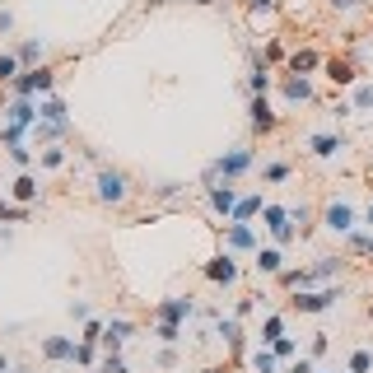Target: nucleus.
I'll return each instance as SVG.
<instances>
[{
    "label": "nucleus",
    "instance_id": "obj_30",
    "mask_svg": "<svg viewBox=\"0 0 373 373\" xmlns=\"http://www.w3.org/2000/svg\"><path fill=\"white\" fill-rule=\"evenodd\" d=\"M23 219H28V205H14L0 196V224H23Z\"/></svg>",
    "mask_w": 373,
    "mask_h": 373
},
{
    "label": "nucleus",
    "instance_id": "obj_28",
    "mask_svg": "<svg viewBox=\"0 0 373 373\" xmlns=\"http://www.w3.org/2000/svg\"><path fill=\"white\" fill-rule=\"evenodd\" d=\"M19 70H23L19 52H0V84H14V79H19Z\"/></svg>",
    "mask_w": 373,
    "mask_h": 373
},
{
    "label": "nucleus",
    "instance_id": "obj_13",
    "mask_svg": "<svg viewBox=\"0 0 373 373\" xmlns=\"http://www.w3.org/2000/svg\"><path fill=\"white\" fill-rule=\"evenodd\" d=\"M131 331H136V322H126V317H108V322H103V350L122 355V345L131 340Z\"/></svg>",
    "mask_w": 373,
    "mask_h": 373
},
{
    "label": "nucleus",
    "instance_id": "obj_15",
    "mask_svg": "<svg viewBox=\"0 0 373 373\" xmlns=\"http://www.w3.org/2000/svg\"><path fill=\"white\" fill-rule=\"evenodd\" d=\"M205 280L210 285H234L238 280V261H234V252H219V257H210L205 261Z\"/></svg>",
    "mask_w": 373,
    "mask_h": 373
},
{
    "label": "nucleus",
    "instance_id": "obj_44",
    "mask_svg": "<svg viewBox=\"0 0 373 373\" xmlns=\"http://www.w3.org/2000/svg\"><path fill=\"white\" fill-rule=\"evenodd\" d=\"M70 317H75V322H89V304H84V299H75V304H70Z\"/></svg>",
    "mask_w": 373,
    "mask_h": 373
},
{
    "label": "nucleus",
    "instance_id": "obj_47",
    "mask_svg": "<svg viewBox=\"0 0 373 373\" xmlns=\"http://www.w3.org/2000/svg\"><path fill=\"white\" fill-rule=\"evenodd\" d=\"M98 360V345H84V340H79V360L75 364H93Z\"/></svg>",
    "mask_w": 373,
    "mask_h": 373
},
{
    "label": "nucleus",
    "instance_id": "obj_23",
    "mask_svg": "<svg viewBox=\"0 0 373 373\" xmlns=\"http://www.w3.org/2000/svg\"><path fill=\"white\" fill-rule=\"evenodd\" d=\"M266 210V201H261V192H252V196H238V205H234V219H243V224H252V219Z\"/></svg>",
    "mask_w": 373,
    "mask_h": 373
},
{
    "label": "nucleus",
    "instance_id": "obj_14",
    "mask_svg": "<svg viewBox=\"0 0 373 373\" xmlns=\"http://www.w3.org/2000/svg\"><path fill=\"white\" fill-rule=\"evenodd\" d=\"M280 98L289 103V108H299V103H313V79H308V75H294V70H289V75L280 79Z\"/></svg>",
    "mask_w": 373,
    "mask_h": 373
},
{
    "label": "nucleus",
    "instance_id": "obj_22",
    "mask_svg": "<svg viewBox=\"0 0 373 373\" xmlns=\"http://www.w3.org/2000/svg\"><path fill=\"white\" fill-rule=\"evenodd\" d=\"M10 192H14V201H19V205H33V201H38V178H33L28 168H23L19 178H14V187H10Z\"/></svg>",
    "mask_w": 373,
    "mask_h": 373
},
{
    "label": "nucleus",
    "instance_id": "obj_41",
    "mask_svg": "<svg viewBox=\"0 0 373 373\" xmlns=\"http://www.w3.org/2000/svg\"><path fill=\"white\" fill-rule=\"evenodd\" d=\"M10 159L19 163V168H28V163H33V149H28V140H23V145H10Z\"/></svg>",
    "mask_w": 373,
    "mask_h": 373
},
{
    "label": "nucleus",
    "instance_id": "obj_20",
    "mask_svg": "<svg viewBox=\"0 0 373 373\" xmlns=\"http://www.w3.org/2000/svg\"><path fill=\"white\" fill-rule=\"evenodd\" d=\"M215 336L224 340L229 350H243V317H219V327H215Z\"/></svg>",
    "mask_w": 373,
    "mask_h": 373
},
{
    "label": "nucleus",
    "instance_id": "obj_4",
    "mask_svg": "<svg viewBox=\"0 0 373 373\" xmlns=\"http://www.w3.org/2000/svg\"><path fill=\"white\" fill-rule=\"evenodd\" d=\"M93 192H98L103 205H122L126 196H131V182H126V173H117V168H98V178H93Z\"/></svg>",
    "mask_w": 373,
    "mask_h": 373
},
{
    "label": "nucleus",
    "instance_id": "obj_3",
    "mask_svg": "<svg viewBox=\"0 0 373 373\" xmlns=\"http://www.w3.org/2000/svg\"><path fill=\"white\" fill-rule=\"evenodd\" d=\"M340 304V285H322V289H294L289 308L294 313H327V308Z\"/></svg>",
    "mask_w": 373,
    "mask_h": 373
},
{
    "label": "nucleus",
    "instance_id": "obj_49",
    "mask_svg": "<svg viewBox=\"0 0 373 373\" xmlns=\"http://www.w3.org/2000/svg\"><path fill=\"white\" fill-rule=\"evenodd\" d=\"M178 192H182L178 182H163V187H154V196H163V201H168V196H178Z\"/></svg>",
    "mask_w": 373,
    "mask_h": 373
},
{
    "label": "nucleus",
    "instance_id": "obj_42",
    "mask_svg": "<svg viewBox=\"0 0 373 373\" xmlns=\"http://www.w3.org/2000/svg\"><path fill=\"white\" fill-rule=\"evenodd\" d=\"M98 369H103V373H126V360H122V355H108Z\"/></svg>",
    "mask_w": 373,
    "mask_h": 373
},
{
    "label": "nucleus",
    "instance_id": "obj_19",
    "mask_svg": "<svg viewBox=\"0 0 373 373\" xmlns=\"http://www.w3.org/2000/svg\"><path fill=\"white\" fill-rule=\"evenodd\" d=\"M252 257H257V271L261 275H280L285 271V248H280V243H275V248H257Z\"/></svg>",
    "mask_w": 373,
    "mask_h": 373
},
{
    "label": "nucleus",
    "instance_id": "obj_29",
    "mask_svg": "<svg viewBox=\"0 0 373 373\" xmlns=\"http://www.w3.org/2000/svg\"><path fill=\"white\" fill-rule=\"evenodd\" d=\"M252 369H257V373H280V360H275V350H271V345L252 350Z\"/></svg>",
    "mask_w": 373,
    "mask_h": 373
},
{
    "label": "nucleus",
    "instance_id": "obj_21",
    "mask_svg": "<svg viewBox=\"0 0 373 373\" xmlns=\"http://www.w3.org/2000/svg\"><path fill=\"white\" fill-rule=\"evenodd\" d=\"M275 280H280L285 289L294 294V289H313V280H317V275H313V266H304V271H294V266H285V271L275 275Z\"/></svg>",
    "mask_w": 373,
    "mask_h": 373
},
{
    "label": "nucleus",
    "instance_id": "obj_2",
    "mask_svg": "<svg viewBox=\"0 0 373 373\" xmlns=\"http://www.w3.org/2000/svg\"><path fill=\"white\" fill-rule=\"evenodd\" d=\"M10 89H14V98H47V93L57 89V70L52 66H28V70H19V79H14Z\"/></svg>",
    "mask_w": 373,
    "mask_h": 373
},
{
    "label": "nucleus",
    "instance_id": "obj_27",
    "mask_svg": "<svg viewBox=\"0 0 373 373\" xmlns=\"http://www.w3.org/2000/svg\"><path fill=\"white\" fill-rule=\"evenodd\" d=\"M42 57H47V42H42V38H28V42L19 47V61H23V66H42Z\"/></svg>",
    "mask_w": 373,
    "mask_h": 373
},
{
    "label": "nucleus",
    "instance_id": "obj_39",
    "mask_svg": "<svg viewBox=\"0 0 373 373\" xmlns=\"http://www.w3.org/2000/svg\"><path fill=\"white\" fill-rule=\"evenodd\" d=\"M373 369V350H355L350 355V373H369Z\"/></svg>",
    "mask_w": 373,
    "mask_h": 373
},
{
    "label": "nucleus",
    "instance_id": "obj_36",
    "mask_svg": "<svg viewBox=\"0 0 373 373\" xmlns=\"http://www.w3.org/2000/svg\"><path fill=\"white\" fill-rule=\"evenodd\" d=\"M271 350H275V360H294V355H299V345H294L289 336H275V340H271Z\"/></svg>",
    "mask_w": 373,
    "mask_h": 373
},
{
    "label": "nucleus",
    "instance_id": "obj_5",
    "mask_svg": "<svg viewBox=\"0 0 373 373\" xmlns=\"http://www.w3.org/2000/svg\"><path fill=\"white\" fill-rule=\"evenodd\" d=\"M261 224H266V234H271L280 248H289V243H294V234H299L285 205H266V210H261Z\"/></svg>",
    "mask_w": 373,
    "mask_h": 373
},
{
    "label": "nucleus",
    "instance_id": "obj_24",
    "mask_svg": "<svg viewBox=\"0 0 373 373\" xmlns=\"http://www.w3.org/2000/svg\"><path fill=\"white\" fill-rule=\"evenodd\" d=\"M289 70H294V75H313V70H322V57H317L313 47H304V52H289Z\"/></svg>",
    "mask_w": 373,
    "mask_h": 373
},
{
    "label": "nucleus",
    "instance_id": "obj_37",
    "mask_svg": "<svg viewBox=\"0 0 373 373\" xmlns=\"http://www.w3.org/2000/svg\"><path fill=\"white\" fill-rule=\"evenodd\" d=\"M289 219H294V229H299V238L308 234V229H313V215H308L304 205H289Z\"/></svg>",
    "mask_w": 373,
    "mask_h": 373
},
{
    "label": "nucleus",
    "instance_id": "obj_1",
    "mask_svg": "<svg viewBox=\"0 0 373 373\" xmlns=\"http://www.w3.org/2000/svg\"><path fill=\"white\" fill-rule=\"evenodd\" d=\"M252 163H257V154H252L248 145H238V149H224V154H219L215 163H205L201 182H205V187H215V182H238L243 173H252Z\"/></svg>",
    "mask_w": 373,
    "mask_h": 373
},
{
    "label": "nucleus",
    "instance_id": "obj_12",
    "mask_svg": "<svg viewBox=\"0 0 373 373\" xmlns=\"http://www.w3.org/2000/svg\"><path fill=\"white\" fill-rule=\"evenodd\" d=\"M192 313H196V304H192L187 294H168V299H159V308H154L159 322H178V327H182Z\"/></svg>",
    "mask_w": 373,
    "mask_h": 373
},
{
    "label": "nucleus",
    "instance_id": "obj_34",
    "mask_svg": "<svg viewBox=\"0 0 373 373\" xmlns=\"http://www.w3.org/2000/svg\"><path fill=\"white\" fill-rule=\"evenodd\" d=\"M327 350H331V336L327 331H313V340H308V360H322Z\"/></svg>",
    "mask_w": 373,
    "mask_h": 373
},
{
    "label": "nucleus",
    "instance_id": "obj_43",
    "mask_svg": "<svg viewBox=\"0 0 373 373\" xmlns=\"http://www.w3.org/2000/svg\"><path fill=\"white\" fill-rule=\"evenodd\" d=\"M280 373H317V364H313V360H299V355H294V364H289V369H280Z\"/></svg>",
    "mask_w": 373,
    "mask_h": 373
},
{
    "label": "nucleus",
    "instance_id": "obj_45",
    "mask_svg": "<svg viewBox=\"0 0 373 373\" xmlns=\"http://www.w3.org/2000/svg\"><path fill=\"white\" fill-rule=\"evenodd\" d=\"M248 5H252V19H261V14L275 10V0H248Z\"/></svg>",
    "mask_w": 373,
    "mask_h": 373
},
{
    "label": "nucleus",
    "instance_id": "obj_8",
    "mask_svg": "<svg viewBox=\"0 0 373 373\" xmlns=\"http://www.w3.org/2000/svg\"><path fill=\"white\" fill-rule=\"evenodd\" d=\"M322 229H331V234H350L355 229V205L340 196V201H327V210H322Z\"/></svg>",
    "mask_w": 373,
    "mask_h": 373
},
{
    "label": "nucleus",
    "instance_id": "obj_9",
    "mask_svg": "<svg viewBox=\"0 0 373 373\" xmlns=\"http://www.w3.org/2000/svg\"><path fill=\"white\" fill-rule=\"evenodd\" d=\"M224 248L229 252H257L261 248V243H257V229L243 224V219H229V224H224Z\"/></svg>",
    "mask_w": 373,
    "mask_h": 373
},
{
    "label": "nucleus",
    "instance_id": "obj_48",
    "mask_svg": "<svg viewBox=\"0 0 373 373\" xmlns=\"http://www.w3.org/2000/svg\"><path fill=\"white\" fill-rule=\"evenodd\" d=\"M364 0H331V10H340V14H350V10H360Z\"/></svg>",
    "mask_w": 373,
    "mask_h": 373
},
{
    "label": "nucleus",
    "instance_id": "obj_17",
    "mask_svg": "<svg viewBox=\"0 0 373 373\" xmlns=\"http://www.w3.org/2000/svg\"><path fill=\"white\" fill-rule=\"evenodd\" d=\"M38 122H52V126H66V131H70V108L61 98H52V93H47V98L38 103Z\"/></svg>",
    "mask_w": 373,
    "mask_h": 373
},
{
    "label": "nucleus",
    "instance_id": "obj_33",
    "mask_svg": "<svg viewBox=\"0 0 373 373\" xmlns=\"http://www.w3.org/2000/svg\"><path fill=\"white\" fill-rule=\"evenodd\" d=\"M336 271H340V257H317L313 261V275H317V280H331Z\"/></svg>",
    "mask_w": 373,
    "mask_h": 373
},
{
    "label": "nucleus",
    "instance_id": "obj_7",
    "mask_svg": "<svg viewBox=\"0 0 373 373\" xmlns=\"http://www.w3.org/2000/svg\"><path fill=\"white\" fill-rule=\"evenodd\" d=\"M205 205H210V210H215L219 219H234L238 187H234V182H215V187H205Z\"/></svg>",
    "mask_w": 373,
    "mask_h": 373
},
{
    "label": "nucleus",
    "instance_id": "obj_53",
    "mask_svg": "<svg viewBox=\"0 0 373 373\" xmlns=\"http://www.w3.org/2000/svg\"><path fill=\"white\" fill-rule=\"evenodd\" d=\"M369 229H373V201H369Z\"/></svg>",
    "mask_w": 373,
    "mask_h": 373
},
{
    "label": "nucleus",
    "instance_id": "obj_6",
    "mask_svg": "<svg viewBox=\"0 0 373 373\" xmlns=\"http://www.w3.org/2000/svg\"><path fill=\"white\" fill-rule=\"evenodd\" d=\"M248 122H252V131H257V136H271L275 126H280V117L271 113L266 93H252V98H248Z\"/></svg>",
    "mask_w": 373,
    "mask_h": 373
},
{
    "label": "nucleus",
    "instance_id": "obj_11",
    "mask_svg": "<svg viewBox=\"0 0 373 373\" xmlns=\"http://www.w3.org/2000/svg\"><path fill=\"white\" fill-rule=\"evenodd\" d=\"M5 126H19V131H33V122H38V103L33 98H10L5 108Z\"/></svg>",
    "mask_w": 373,
    "mask_h": 373
},
{
    "label": "nucleus",
    "instance_id": "obj_38",
    "mask_svg": "<svg viewBox=\"0 0 373 373\" xmlns=\"http://www.w3.org/2000/svg\"><path fill=\"white\" fill-rule=\"evenodd\" d=\"M350 108H355V113H369V108H373V84H360V89H355Z\"/></svg>",
    "mask_w": 373,
    "mask_h": 373
},
{
    "label": "nucleus",
    "instance_id": "obj_46",
    "mask_svg": "<svg viewBox=\"0 0 373 373\" xmlns=\"http://www.w3.org/2000/svg\"><path fill=\"white\" fill-rule=\"evenodd\" d=\"M159 369H178V350H173V345H163V355H159Z\"/></svg>",
    "mask_w": 373,
    "mask_h": 373
},
{
    "label": "nucleus",
    "instance_id": "obj_10",
    "mask_svg": "<svg viewBox=\"0 0 373 373\" xmlns=\"http://www.w3.org/2000/svg\"><path fill=\"white\" fill-rule=\"evenodd\" d=\"M42 360L47 364H75L79 360V340L75 336H47L42 340Z\"/></svg>",
    "mask_w": 373,
    "mask_h": 373
},
{
    "label": "nucleus",
    "instance_id": "obj_32",
    "mask_svg": "<svg viewBox=\"0 0 373 373\" xmlns=\"http://www.w3.org/2000/svg\"><path fill=\"white\" fill-rule=\"evenodd\" d=\"M154 336L163 340V345H178V340H182V327H178V322H159V317H154Z\"/></svg>",
    "mask_w": 373,
    "mask_h": 373
},
{
    "label": "nucleus",
    "instance_id": "obj_31",
    "mask_svg": "<svg viewBox=\"0 0 373 373\" xmlns=\"http://www.w3.org/2000/svg\"><path fill=\"white\" fill-rule=\"evenodd\" d=\"M275 336H285V317L280 313H271L266 322H261V345H271Z\"/></svg>",
    "mask_w": 373,
    "mask_h": 373
},
{
    "label": "nucleus",
    "instance_id": "obj_26",
    "mask_svg": "<svg viewBox=\"0 0 373 373\" xmlns=\"http://www.w3.org/2000/svg\"><path fill=\"white\" fill-rule=\"evenodd\" d=\"M289 178H294V168H289L285 159H271V163L261 168V182H266V187H280V182H289Z\"/></svg>",
    "mask_w": 373,
    "mask_h": 373
},
{
    "label": "nucleus",
    "instance_id": "obj_16",
    "mask_svg": "<svg viewBox=\"0 0 373 373\" xmlns=\"http://www.w3.org/2000/svg\"><path fill=\"white\" fill-rule=\"evenodd\" d=\"M340 149H345V136H340V131H313V136H308V154L313 159H336Z\"/></svg>",
    "mask_w": 373,
    "mask_h": 373
},
{
    "label": "nucleus",
    "instance_id": "obj_52",
    "mask_svg": "<svg viewBox=\"0 0 373 373\" xmlns=\"http://www.w3.org/2000/svg\"><path fill=\"white\" fill-rule=\"evenodd\" d=\"M0 373H10V364H5V355H0Z\"/></svg>",
    "mask_w": 373,
    "mask_h": 373
},
{
    "label": "nucleus",
    "instance_id": "obj_40",
    "mask_svg": "<svg viewBox=\"0 0 373 373\" xmlns=\"http://www.w3.org/2000/svg\"><path fill=\"white\" fill-rule=\"evenodd\" d=\"M79 340H84V345H103V322H93V317H89V322H84V336H79Z\"/></svg>",
    "mask_w": 373,
    "mask_h": 373
},
{
    "label": "nucleus",
    "instance_id": "obj_54",
    "mask_svg": "<svg viewBox=\"0 0 373 373\" xmlns=\"http://www.w3.org/2000/svg\"><path fill=\"white\" fill-rule=\"evenodd\" d=\"M196 5H210V0H196Z\"/></svg>",
    "mask_w": 373,
    "mask_h": 373
},
{
    "label": "nucleus",
    "instance_id": "obj_55",
    "mask_svg": "<svg viewBox=\"0 0 373 373\" xmlns=\"http://www.w3.org/2000/svg\"><path fill=\"white\" fill-rule=\"evenodd\" d=\"M93 373H103V369H93Z\"/></svg>",
    "mask_w": 373,
    "mask_h": 373
},
{
    "label": "nucleus",
    "instance_id": "obj_25",
    "mask_svg": "<svg viewBox=\"0 0 373 373\" xmlns=\"http://www.w3.org/2000/svg\"><path fill=\"white\" fill-rule=\"evenodd\" d=\"M345 252H350V257H373V229H350V234H345Z\"/></svg>",
    "mask_w": 373,
    "mask_h": 373
},
{
    "label": "nucleus",
    "instance_id": "obj_18",
    "mask_svg": "<svg viewBox=\"0 0 373 373\" xmlns=\"http://www.w3.org/2000/svg\"><path fill=\"white\" fill-rule=\"evenodd\" d=\"M322 70H327L331 84H355V79H360V70H355L350 57H331V61H322Z\"/></svg>",
    "mask_w": 373,
    "mask_h": 373
},
{
    "label": "nucleus",
    "instance_id": "obj_35",
    "mask_svg": "<svg viewBox=\"0 0 373 373\" xmlns=\"http://www.w3.org/2000/svg\"><path fill=\"white\" fill-rule=\"evenodd\" d=\"M38 163H42V168H61V163H66V149H61V145H47L42 154H38Z\"/></svg>",
    "mask_w": 373,
    "mask_h": 373
},
{
    "label": "nucleus",
    "instance_id": "obj_51",
    "mask_svg": "<svg viewBox=\"0 0 373 373\" xmlns=\"http://www.w3.org/2000/svg\"><path fill=\"white\" fill-rule=\"evenodd\" d=\"M201 373H234L229 364H210V369H201Z\"/></svg>",
    "mask_w": 373,
    "mask_h": 373
},
{
    "label": "nucleus",
    "instance_id": "obj_50",
    "mask_svg": "<svg viewBox=\"0 0 373 373\" xmlns=\"http://www.w3.org/2000/svg\"><path fill=\"white\" fill-rule=\"evenodd\" d=\"M252 308H257V299H238V308H234V317H248Z\"/></svg>",
    "mask_w": 373,
    "mask_h": 373
}]
</instances>
